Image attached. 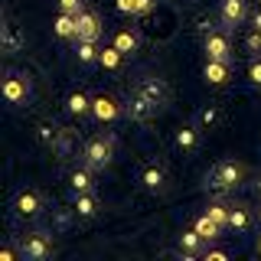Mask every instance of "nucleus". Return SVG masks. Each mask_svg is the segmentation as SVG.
Masks as SVG:
<instances>
[{"mask_svg":"<svg viewBox=\"0 0 261 261\" xmlns=\"http://www.w3.org/2000/svg\"><path fill=\"white\" fill-rule=\"evenodd\" d=\"M134 95L144 98V101L150 105L153 111H163V108L170 105V85H167L163 79H153V75L137 82V85H134Z\"/></svg>","mask_w":261,"mask_h":261,"instance_id":"nucleus-1","label":"nucleus"},{"mask_svg":"<svg viewBox=\"0 0 261 261\" xmlns=\"http://www.w3.org/2000/svg\"><path fill=\"white\" fill-rule=\"evenodd\" d=\"M242 176H245V170L239 167V163H232V160H222V163H216V167L209 170L206 183H209V190H216V193H225V190H232V186H239V183H242Z\"/></svg>","mask_w":261,"mask_h":261,"instance_id":"nucleus-2","label":"nucleus"},{"mask_svg":"<svg viewBox=\"0 0 261 261\" xmlns=\"http://www.w3.org/2000/svg\"><path fill=\"white\" fill-rule=\"evenodd\" d=\"M111 153H114V144L105 141V137H95V141L85 144V163L88 170H105L111 163Z\"/></svg>","mask_w":261,"mask_h":261,"instance_id":"nucleus-3","label":"nucleus"},{"mask_svg":"<svg viewBox=\"0 0 261 261\" xmlns=\"http://www.w3.org/2000/svg\"><path fill=\"white\" fill-rule=\"evenodd\" d=\"M53 255V239L43 232H33L27 242H23V258H30V261H43Z\"/></svg>","mask_w":261,"mask_h":261,"instance_id":"nucleus-4","label":"nucleus"},{"mask_svg":"<svg viewBox=\"0 0 261 261\" xmlns=\"http://www.w3.org/2000/svg\"><path fill=\"white\" fill-rule=\"evenodd\" d=\"M202 46H206V56L209 59H219V62H228L232 59V43H228V36L222 33H206V39H202Z\"/></svg>","mask_w":261,"mask_h":261,"instance_id":"nucleus-5","label":"nucleus"},{"mask_svg":"<svg viewBox=\"0 0 261 261\" xmlns=\"http://www.w3.org/2000/svg\"><path fill=\"white\" fill-rule=\"evenodd\" d=\"M4 95H7V101H13V105H20V101H27V95H30V82L23 79V75H7L4 82Z\"/></svg>","mask_w":261,"mask_h":261,"instance_id":"nucleus-6","label":"nucleus"},{"mask_svg":"<svg viewBox=\"0 0 261 261\" xmlns=\"http://www.w3.org/2000/svg\"><path fill=\"white\" fill-rule=\"evenodd\" d=\"M98 36H101V20H98L95 13L82 10L79 13V33H75V39H92V43H98Z\"/></svg>","mask_w":261,"mask_h":261,"instance_id":"nucleus-7","label":"nucleus"},{"mask_svg":"<svg viewBox=\"0 0 261 261\" xmlns=\"http://www.w3.org/2000/svg\"><path fill=\"white\" fill-rule=\"evenodd\" d=\"M141 183L150 193H160L163 186H167V173H163V167H157V163H147V167L141 170Z\"/></svg>","mask_w":261,"mask_h":261,"instance_id":"nucleus-8","label":"nucleus"},{"mask_svg":"<svg viewBox=\"0 0 261 261\" xmlns=\"http://www.w3.org/2000/svg\"><path fill=\"white\" fill-rule=\"evenodd\" d=\"M245 0H222V20L225 27H239V23L245 20Z\"/></svg>","mask_w":261,"mask_h":261,"instance_id":"nucleus-9","label":"nucleus"},{"mask_svg":"<svg viewBox=\"0 0 261 261\" xmlns=\"http://www.w3.org/2000/svg\"><path fill=\"white\" fill-rule=\"evenodd\" d=\"M92 114L98 121H114L118 118V105H114V98H108V95H98L92 101Z\"/></svg>","mask_w":261,"mask_h":261,"instance_id":"nucleus-10","label":"nucleus"},{"mask_svg":"<svg viewBox=\"0 0 261 261\" xmlns=\"http://www.w3.org/2000/svg\"><path fill=\"white\" fill-rule=\"evenodd\" d=\"M39 209H43V199H39V193L27 190V193L16 196V212H20V216H36Z\"/></svg>","mask_w":261,"mask_h":261,"instance_id":"nucleus-11","label":"nucleus"},{"mask_svg":"<svg viewBox=\"0 0 261 261\" xmlns=\"http://www.w3.org/2000/svg\"><path fill=\"white\" fill-rule=\"evenodd\" d=\"M56 33H59L62 39H75V33H79V16L62 10L59 16H56Z\"/></svg>","mask_w":261,"mask_h":261,"instance_id":"nucleus-12","label":"nucleus"},{"mask_svg":"<svg viewBox=\"0 0 261 261\" xmlns=\"http://www.w3.org/2000/svg\"><path fill=\"white\" fill-rule=\"evenodd\" d=\"M153 114H157V111H153L150 105L144 101V98L130 95V101H127V118H130V121H150Z\"/></svg>","mask_w":261,"mask_h":261,"instance_id":"nucleus-13","label":"nucleus"},{"mask_svg":"<svg viewBox=\"0 0 261 261\" xmlns=\"http://www.w3.org/2000/svg\"><path fill=\"white\" fill-rule=\"evenodd\" d=\"M173 141H176V147H179L183 153L196 150V147H199V127H179Z\"/></svg>","mask_w":261,"mask_h":261,"instance_id":"nucleus-14","label":"nucleus"},{"mask_svg":"<svg viewBox=\"0 0 261 261\" xmlns=\"http://www.w3.org/2000/svg\"><path fill=\"white\" fill-rule=\"evenodd\" d=\"M114 46H118L124 56H130V53H137L141 39H137V33H130V30H118L114 33Z\"/></svg>","mask_w":261,"mask_h":261,"instance_id":"nucleus-15","label":"nucleus"},{"mask_svg":"<svg viewBox=\"0 0 261 261\" xmlns=\"http://www.w3.org/2000/svg\"><path fill=\"white\" fill-rule=\"evenodd\" d=\"M206 82H212V85H222V82H228V62L209 59L206 62Z\"/></svg>","mask_w":261,"mask_h":261,"instance_id":"nucleus-16","label":"nucleus"},{"mask_svg":"<svg viewBox=\"0 0 261 261\" xmlns=\"http://www.w3.org/2000/svg\"><path fill=\"white\" fill-rule=\"evenodd\" d=\"M23 43H27V39L20 36V30H16L10 20H7V23H4V49H7V53H20Z\"/></svg>","mask_w":261,"mask_h":261,"instance_id":"nucleus-17","label":"nucleus"},{"mask_svg":"<svg viewBox=\"0 0 261 261\" xmlns=\"http://www.w3.org/2000/svg\"><path fill=\"white\" fill-rule=\"evenodd\" d=\"M219 121H222V114H219L216 105H209V108H199V111H196V124H199L202 130L219 127Z\"/></svg>","mask_w":261,"mask_h":261,"instance_id":"nucleus-18","label":"nucleus"},{"mask_svg":"<svg viewBox=\"0 0 261 261\" xmlns=\"http://www.w3.org/2000/svg\"><path fill=\"white\" fill-rule=\"evenodd\" d=\"M196 232H199L202 235V239H206V242H212V239H219V232H222V225H219L216 222V219H209V216H199V219H196Z\"/></svg>","mask_w":261,"mask_h":261,"instance_id":"nucleus-19","label":"nucleus"},{"mask_svg":"<svg viewBox=\"0 0 261 261\" xmlns=\"http://www.w3.org/2000/svg\"><path fill=\"white\" fill-rule=\"evenodd\" d=\"M251 225V216L245 206H232V212H228V228H235V232H245V228Z\"/></svg>","mask_w":261,"mask_h":261,"instance_id":"nucleus-20","label":"nucleus"},{"mask_svg":"<svg viewBox=\"0 0 261 261\" xmlns=\"http://www.w3.org/2000/svg\"><path fill=\"white\" fill-rule=\"evenodd\" d=\"M75 212H79L82 219L95 216V212H98V199H95V196H88V193H75Z\"/></svg>","mask_w":261,"mask_h":261,"instance_id":"nucleus-21","label":"nucleus"},{"mask_svg":"<svg viewBox=\"0 0 261 261\" xmlns=\"http://www.w3.org/2000/svg\"><path fill=\"white\" fill-rule=\"evenodd\" d=\"M202 242H206V239H202L196 228H193V232H183V235H179V245H183L186 255H199V251H202Z\"/></svg>","mask_w":261,"mask_h":261,"instance_id":"nucleus-22","label":"nucleus"},{"mask_svg":"<svg viewBox=\"0 0 261 261\" xmlns=\"http://www.w3.org/2000/svg\"><path fill=\"white\" fill-rule=\"evenodd\" d=\"M118 10L121 13H150L153 0H118Z\"/></svg>","mask_w":261,"mask_h":261,"instance_id":"nucleus-23","label":"nucleus"},{"mask_svg":"<svg viewBox=\"0 0 261 261\" xmlns=\"http://www.w3.org/2000/svg\"><path fill=\"white\" fill-rule=\"evenodd\" d=\"M39 141L43 144H59L62 141V127H56V124H49V121H39Z\"/></svg>","mask_w":261,"mask_h":261,"instance_id":"nucleus-24","label":"nucleus"},{"mask_svg":"<svg viewBox=\"0 0 261 261\" xmlns=\"http://www.w3.org/2000/svg\"><path fill=\"white\" fill-rule=\"evenodd\" d=\"M121 59H124V53H121L118 46H111V49H101V56H98V62L105 65V69H118Z\"/></svg>","mask_w":261,"mask_h":261,"instance_id":"nucleus-25","label":"nucleus"},{"mask_svg":"<svg viewBox=\"0 0 261 261\" xmlns=\"http://www.w3.org/2000/svg\"><path fill=\"white\" fill-rule=\"evenodd\" d=\"M69 183H72L75 193H88L92 190V173H88V170H75V173L69 176Z\"/></svg>","mask_w":261,"mask_h":261,"instance_id":"nucleus-26","label":"nucleus"},{"mask_svg":"<svg viewBox=\"0 0 261 261\" xmlns=\"http://www.w3.org/2000/svg\"><path fill=\"white\" fill-rule=\"evenodd\" d=\"M98 56H101V49H98L92 39H79V59L82 62H95Z\"/></svg>","mask_w":261,"mask_h":261,"instance_id":"nucleus-27","label":"nucleus"},{"mask_svg":"<svg viewBox=\"0 0 261 261\" xmlns=\"http://www.w3.org/2000/svg\"><path fill=\"white\" fill-rule=\"evenodd\" d=\"M228 212H232V206H225V202H212V206L206 209V216L216 219L219 225H228Z\"/></svg>","mask_w":261,"mask_h":261,"instance_id":"nucleus-28","label":"nucleus"},{"mask_svg":"<svg viewBox=\"0 0 261 261\" xmlns=\"http://www.w3.org/2000/svg\"><path fill=\"white\" fill-rule=\"evenodd\" d=\"M65 108H69L72 114H85L88 108H92V101H88L82 92H75V95H69V105H65Z\"/></svg>","mask_w":261,"mask_h":261,"instance_id":"nucleus-29","label":"nucleus"},{"mask_svg":"<svg viewBox=\"0 0 261 261\" xmlns=\"http://www.w3.org/2000/svg\"><path fill=\"white\" fill-rule=\"evenodd\" d=\"M245 49H248V53H261V30H251L248 36H245Z\"/></svg>","mask_w":261,"mask_h":261,"instance_id":"nucleus-30","label":"nucleus"},{"mask_svg":"<svg viewBox=\"0 0 261 261\" xmlns=\"http://www.w3.org/2000/svg\"><path fill=\"white\" fill-rule=\"evenodd\" d=\"M248 79H251V85H261V59L248 65Z\"/></svg>","mask_w":261,"mask_h":261,"instance_id":"nucleus-31","label":"nucleus"},{"mask_svg":"<svg viewBox=\"0 0 261 261\" xmlns=\"http://www.w3.org/2000/svg\"><path fill=\"white\" fill-rule=\"evenodd\" d=\"M59 7L65 13H75V16L82 13V0H59Z\"/></svg>","mask_w":261,"mask_h":261,"instance_id":"nucleus-32","label":"nucleus"},{"mask_svg":"<svg viewBox=\"0 0 261 261\" xmlns=\"http://www.w3.org/2000/svg\"><path fill=\"white\" fill-rule=\"evenodd\" d=\"M209 261H225V251H206Z\"/></svg>","mask_w":261,"mask_h":261,"instance_id":"nucleus-33","label":"nucleus"},{"mask_svg":"<svg viewBox=\"0 0 261 261\" xmlns=\"http://www.w3.org/2000/svg\"><path fill=\"white\" fill-rule=\"evenodd\" d=\"M251 23H255V30H261V10L255 13V20H251Z\"/></svg>","mask_w":261,"mask_h":261,"instance_id":"nucleus-34","label":"nucleus"},{"mask_svg":"<svg viewBox=\"0 0 261 261\" xmlns=\"http://www.w3.org/2000/svg\"><path fill=\"white\" fill-rule=\"evenodd\" d=\"M258 196H261V179H258Z\"/></svg>","mask_w":261,"mask_h":261,"instance_id":"nucleus-35","label":"nucleus"},{"mask_svg":"<svg viewBox=\"0 0 261 261\" xmlns=\"http://www.w3.org/2000/svg\"><path fill=\"white\" fill-rule=\"evenodd\" d=\"M258 255H261V242H258Z\"/></svg>","mask_w":261,"mask_h":261,"instance_id":"nucleus-36","label":"nucleus"}]
</instances>
